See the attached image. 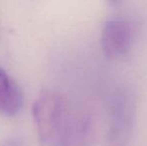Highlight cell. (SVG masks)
Segmentation results:
<instances>
[{"label":"cell","instance_id":"6da1fadb","mask_svg":"<svg viewBox=\"0 0 147 146\" xmlns=\"http://www.w3.org/2000/svg\"><path fill=\"white\" fill-rule=\"evenodd\" d=\"M138 99L128 85L118 87L109 106L106 146H131L137 122Z\"/></svg>","mask_w":147,"mask_h":146},{"label":"cell","instance_id":"7a4b0ae2","mask_svg":"<svg viewBox=\"0 0 147 146\" xmlns=\"http://www.w3.org/2000/svg\"><path fill=\"white\" fill-rule=\"evenodd\" d=\"M65 114V102L61 95L52 90L42 91L35 100L32 115L37 135L41 143L50 142L60 129Z\"/></svg>","mask_w":147,"mask_h":146},{"label":"cell","instance_id":"3957f363","mask_svg":"<svg viewBox=\"0 0 147 146\" xmlns=\"http://www.w3.org/2000/svg\"><path fill=\"white\" fill-rule=\"evenodd\" d=\"M136 33V22L123 15H111L103 22L100 33L102 51L109 58L127 54Z\"/></svg>","mask_w":147,"mask_h":146},{"label":"cell","instance_id":"277c9868","mask_svg":"<svg viewBox=\"0 0 147 146\" xmlns=\"http://www.w3.org/2000/svg\"><path fill=\"white\" fill-rule=\"evenodd\" d=\"M24 98L18 83L0 67V113L14 117L21 111Z\"/></svg>","mask_w":147,"mask_h":146},{"label":"cell","instance_id":"5b68a950","mask_svg":"<svg viewBox=\"0 0 147 146\" xmlns=\"http://www.w3.org/2000/svg\"><path fill=\"white\" fill-rule=\"evenodd\" d=\"M0 146H23V142L19 138H10Z\"/></svg>","mask_w":147,"mask_h":146}]
</instances>
